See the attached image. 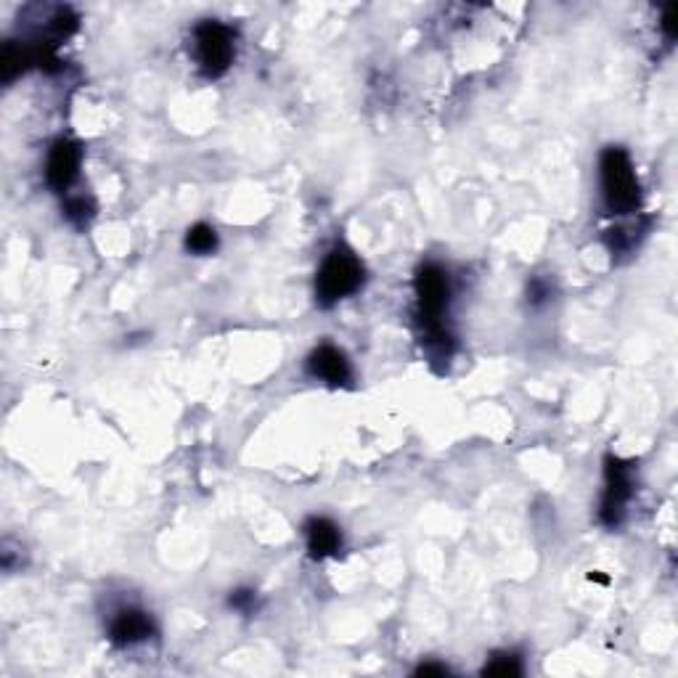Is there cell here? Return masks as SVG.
I'll return each mask as SVG.
<instances>
[{
  "label": "cell",
  "mask_w": 678,
  "mask_h": 678,
  "mask_svg": "<svg viewBox=\"0 0 678 678\" xmlns=\"http://www.w3.org/2000/svg\"><path fill=\"white\" fill-rule=\"evenodd\" d=\"M549 297H551V289L546 287L543 281L535 279L533 284H530V302H533V305H541V302H546Z\"/></svg>",
  "instance_id": "15"
},
{
  "label": "cell",
  "mask_w": 678,
  "mask_h": 678,
  "mask_svg": "<svg viewBox=\"0 0 678 678\" xmlns=\"http://www.w3.org/2000/svg\"><path fill=\"white\" fill-rule=\"evenodd\" d=\"M228 604H231L236 612L249 615V612L257 610V594L252 591V588H236V591H231V599H228Z\"/></svg>",
  "instance_id": "12"
},
{
  "label": "cell",
  "mask_w": 678,
  "mask_h": 678,
  "mask_svg": "<svg viewBox=\"0 0 678 678\" xmlns=\"http://www.w3.org/2000/svg\"><path fill=\"white\" fill-rule=\"evenodd\" d=\"M633 496V477L631 464L620 459H607V488L602 496V509H599V520L607 528H618L626 514V506Z\"/></svg>",
  "instance_id": "5"
},
{
  "label": "cell",
  "mask_w": 678,
  "mask_h": 678,
  "mask_svg": "<svg viewBox=\"0 0 678 678\" xmlns=\"http://www.w3.org/2000/svg\"><path fill=\"white\" fill-rule=\"evenodd\" d=\"M483 673H485V676H501V678L520 676V673H522L520 657H517V655H496L488 665H485Z\"/></svg>",
  "instance_id": "11"
},
{
  "label": "cell",
  "mask_w": 678,
  "mask_h": 678,
  "mask_svg": "<svg viewBox=\"0 0 678 678\" xmlns=\"http://www.w3.org/2000/svg\"><path fill=\"white\" fill-rule=\"evenodd\" d=\"M414 292L416 305H419V318L427 326V332L443 329L440 318H443L448 300H451V279H448V273L435 263L422 265L419 273H416Z\"/></svg>",
  "instance_id": "4"
},
{
  "label": "cell",
  "mask_w": 678,
  "mask_h": 678,
  "mask_svg": "<svg viewBox=\"0 0 678 678\" xmlns=\"http://www.w3.org/2000/svg\"><path fill=\"white\" fill-rule=\"evenodd\" d=\"M194 53L207 77L226 75L228 67L234 64L236 43L231 27L220 22H202L194 30Z\"/></svg>",
  "instance_id": "3"
},
{
  "label": "cell",
  "mask_w": 678,
  "mask_h": 678,
  "mask_svg": "<svg viewBox=\"0 0 678 678\" xmlns=\"http://www.w3.org/2000/svg\"><path fill=\"white\" fill-rule=\"evenodd\" d=\"M186 249H189L191 255H212L215 249H218V234H215V228L207 226V223H196L194 228H189V234H186Z\"/></svg>",
  "instance_id": "10"
},
{
  "label": "cell",
  "mask_w": 678,
  "mask_h": 678,
  "mask_svg": "<svg viewBox=\"0 0 678 678\" xmlns=\"http://www.w3.org/2000/svg\"><path fill=\"white\" fill-rule=\"evenodd\" d=\"M305 538H308V551L316 559L334 557L342 549V533L332 520L326 517H313L305 525Z\"/></svg>",
  "instance_id": "9"
},
{
  "label": "cell",
  "mask_w": 678,
  "mask_h": 678,
  "mask_svg": "<svg viewBox=\"0 0 678 678\" xmlns=\"http://www.w3.org/2000/svg\"><path fill=\"white\" fill-rule=\"evenodd\" d=\"M93 210L91 204L85 202V199H72V202L67 204V218L75 220L77 226H85L88 220H91Z\"/></svg>",
  "instance_id": "13"
},
{
  "label": "cell",
  "mask_w": 678,
  "mask_h": 678,
  "mask_svg": "<svg viewBox=\"0 0 678 678\" xmlns=\"http://www.w3.org/2000/svg\"><path fill=\"white\" fill-rule=\"evenodd\" d=\"M366 271L355 252L347 247H334L318 268L316 294L321 305H334L363 287Z\"/></svg>",
  "instance_id": "2"
},
{
  "label": "cell",
  "mask_w": 678,
  "mask_h": 678,
  "mask_svg": "<svg viewBox=\"0 0 678 678\" xmlns=\"http://www.w3.org/2000/svg\"><path fill=\"white\" fill-rule=\"evenodd\" d=\"M599 178H602L604 207L612 215L636 212V207L641 202L639 178H636L631 157L620 146L604 149L602 159H599Z\"/></svg>",
  "instance_id": "1"
},
{
  "label": "cell",
  "mask_w": 678,
  "mask_h": 678,
  "mask_svg": "<svg viewBox=\"0 0 678 678\" xmlns=\"http://www.w3.org/2000/svg\"><path fill=\"white\" fill-rule=\"evenodd\" d=\"M660 27H663V32H665V35H668V40L676 38V27H678V22H676V6L665 8L663 22H660Z\"/></svg>",
  "instance_id": "14"
},
{
  "label": "cell",
  "mask_w": 678,
  "mask_h": 678,
  "mask_svg": "<svg viewBox=\"0 0 678 678\" xmlns=\"http://www.w3.org/2000/svg\"><path fill=\"white\" fill-rule=\"evenodd\" d=\"M308 371L313 377L332 387L347 385V382H350V374H353L345 353L332 345H321L318 350H313V355H310L308 361Z\"/></svg>",
  "instance_id": "7"
},
{
  "label": "cell",
  "mask_w": 678,
  "mask_h": 678,
  "mask_svg": "<svg viewBox=\"0 0 678 678\" xmlns=\"http://www.w3.org/2000/svg\"><path fill=\"white\" fill-rule=\"evenodd\" d=\"M80 146L72 141H56L46 162V181L53 191H67L80 173Z\"/></svg>",
  "instance_id": "6"
},
{
  "label": "cell",
  "mask_w": 678,
  "mask_h": 678,
  "mask_svg": "<svg viewBox=\"0 0 678 678\" xmlns=\"http://www.w3.org/2000/svg\"><path fill=\"white\" fill-rule=\"evenodd\" d=\"M154 633V623L146 612L141 610H122L117 618L112 620L109 628V639L120 647H130V644H141V641L151 639Z\"/></svg>",
  "instance_id": "8"
},
{
  "label": "cell",
  "mask_w": 678,
  "mask_h": 678,
  "mask_svg": "<svg viewBox=\"0 0 678 678\" xmlns=\"http://www.w3.org/2000/svg\"><path fill=\"white\" fill-rule=\"evenodd\" d=\"M432 673H440V676H443V673H448V668H443V665H422V668H419V676H432Z\"/></svg>",
  "instance_id": "16"
}]
</instances>
